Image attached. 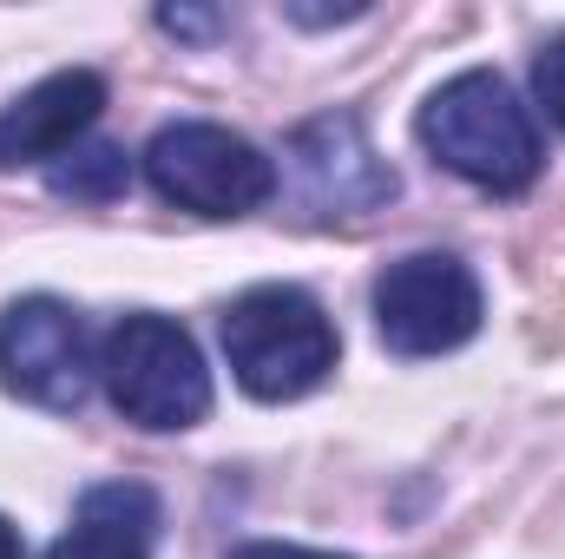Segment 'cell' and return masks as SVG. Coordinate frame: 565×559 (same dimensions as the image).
<instances>
[{"label":"cell","instance_id":"obj_9","mask_svg":"<svg viewBox=\"0 0 565 559\" xmlns=\"http://www.w3.org/2000/svg\"><path fill=\"white\" fill-rule=\"evenodd\" d=\"M158 494L139 481H99L79 494L73 527L46 547V559H151Z\"/></svg>","mask_w":565,"mask_h":559},{"label":"cell","instance_id":"obj_3","mask_svg":"<svg viewBox=\"0 0 565 559\" xmlns=\"http://www.w3.org/2000/svg\"><path fill=\"white\" fill-rule=\"evenodd\" d=\"M99 382H106L113 409L145 434H178L211 415V369H204L191 329L158 309H132L106 329Z\"/></svg>","mask_w":565,"mask_h":559},{"label":"cell","instance_id":"obj_6","mask_svg":"<svg viewBox=\"0 0 565 559\" xmlns=\"http://www.w3.org/2000/svg\"><path fill=\"white\" fill-rule=\"evenodd\" d=\"M93 336L79 323V309H66L60 296H20L0 309V389L46 409V415H73L93 395Z\"/></svg>","mask_w":565,"mask_h":559},{"label":"cell","instance_id":"obj_11","mask_svg":"<svg viewBox=\"0 0 565 559\" xmlns=\"http://www.w3.org/2000/svg\"><path fill=\"white\" fill-rule=\"evenodd\" d=\"M533 93H540L546 119H553V126L565 133V33L540 46V60H533Z\"/></svg>","mask_w":565,"mask_h":559},{"label":"cell","instance_id":"obj_5","mask_svg":"<svg viewBox=\"0 0 565 559\" xmlns=\"http://www.w3.org/2000/svg\"><path fill=\"white\" fill-rule=\"evenodd\" d=\"M480 277L454 257V251H415V257H395L382 277H375V336L402 356V362H422V356H447L460 342L480 336Z\"/></svg>","mask_w":565,"mask_h":559},{"label":"cell","instance_id":"obj_8","mask_svg":"<svg viewBox=\"0 0 565 559\" xmlns=\"http://www.w3.org/2000/svg\"><path fill=\"white\" fill-rule=\"evenodd\" d=\"M106 113V80L93 66H66L40 86H26L0 113V171L20 165H60L73 145L86 139Z\"/></svg>","mask_w":565,"mask_h":559},{"label":"cell","instance_id":"obj_7","mask_svg":"<svg viewBox=\"0 0 565 559\" xmlns=\"http://www.w3.org/2000/svg\"><path fill=\"white\" fill-rule=\"evenodd\" d=\"M282 158L296 171V198L322 218H362V211H382L402 191L395 165L369 145L355 113H322V119L296 126Z\"/></svg>","mask_w":565,"mask_h":559},{"label":"cell","instance_id":"obj_2","mask_svg":"<svg viewBox=\"0 0 565 559\" xmlns=\"http://www.w3.org/2000/svg\"><path fill=\"white\" fill-rule=\"evenodd\" d=\"M224 356L250 402H302L335 376L342 336L329 309L296 283H257L224 309Z\"/></svg>","mask_w":565,"mask_h":559},{"label":"cell","instance_id":"obj_4","mask_svg":"<svg viewBox=\"0 0 565 559\" xmlns=\"http://www.w3.org/2000/svg\"><path fill=\"white\" fill-rule=\"evenodd\" d=\"M145 178L164 204L198 211V218H250L257 204L277 198V158L211 119H178L151 133Z\"/></svg>","mask_w":565,"mask_h":559},{"label":"cell","instance_id":"obj_15","mask_svg":"<svg viewBox=\"0 0 565 559\" xmlns=\"http://www.w3.org/2000/svg\"><path fill=\"white\" fill-rule=\"evenodd\" d=\"M0 559H26L20 553V527H13L7 514H0Z\"/></svg>","mask_w":565,"mask_h":559},{"label":"cell","instance_id":"obj_10","mask_svg":"<svg viewBox=\"0 0 565 559\" xmlns=\"http://www.w3.org/2000/svg\"><path fill=\"white\" fill-rule=\"evenodd\" d=\"M46 184H53L60 198H73V204H113V198L132 184V165H126L119 145L93 139V145H73V151L46 171Z\"/></svg>","mask_w":565,"mask_h":559},{"label":"cell","instance_id":"obj_13","mask_svg":"<svg viewBox=\"0 0 565 559\" xmlns=\"http://www.w3.org/2000/svg\"><path fill=\"white\" fill-rule=\"evenodd\" d=\"M369 0H349V7H302V0H282V20L289 27H342V20H362Z\"/></svg>","mask_w":565,"mask_h":559},{"label":"cell","instance_id":"obj_14","mask_svg":"<svg viewBox=\"0 0 565 559\" xmlns=\"http://www.w3.org/2000/svg\"><path fill=\"white\" fill-rule=\"evenodd\" d=\"M231 559H349V553H316V547H289V540H244Z\"/></svg>","mask_w":565,"mask_h":559},{"label":"cell","instance_id":"obj_12","mask_svg":"<svg viewBox=\"0 0 565 559\" xmlns=\"http://www.w3.org/2000/svg\"><path fill=\"white\" fill-rule=\"evenodd\" d=\"M158 27L178 40H217L231 33V13H204V7H158Z\"/></svg>","mask_w":565,"mask_h":559},{"label":"cell","instance_id":"obj_1","mask_svg":"<svg viewBox=\"0 0 565 559\" xmlns=\"http://www.w3.org/2000/svg\"><path fill=\"white\" fill-rule=\"evenodd\" d=\"M415 133L434 151V165L480 184L487 198H520L546 171V139H540L533 106L493 66H467L447 86H434Z\"/></svg>","mask_w":565,"mask_h":559}]
</instances>
